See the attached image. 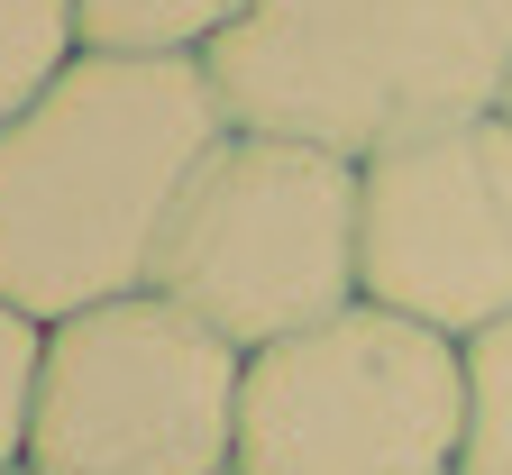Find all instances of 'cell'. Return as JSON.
I'll list each match as a JSON object with an SVG mask.
<instances>
[{
    "mask_svg": "<svg viewBox=\"0 0 512 475\" xmlns=\"http://www.w3.org/2000/svg\"><path fill=\"white\" fill-rule=\"evenodd\" d=\"M211 64L74 55L0 128V293L37 320L147 293L202 156L229 138Z\"/></svg>",
    "mask_w": 512,
    "mask_h": 475,
    "instance_id": "1",
    "label": "cell"
},
{
    "mask_svg": "<svg viewBox=\"0 0 512 475\" xmlns=\"http://www.w3.org/2000/svg\"><path fill=\"white\" fill-rule=\"evenodd\" d=\"M211 83L238 128L366 165L421 128L503 110L512 0H247V19L211 46Z\"/></svg>",
    "mask_w": 512,
    "mask_h": 475,
    "instance_id": "2",
    "label": "cell"
},
{
    "mask_svg": "<svg viewBox=\"0 0 512 475\" xmlns=\"http://www.w3.org/2000/svg\"><path fill=\"white\" fill-rule=\"evenodd\" d=\"M357 211H366L357 156L275 138V128H229L165 229L156 293L256 357L275 338L366 302Z\"/></svg>",
    "mask_w": 512,
    "mask_h": 475,
    "instance_id": "3",
    "label": "cell"
},
{
    "mask_svg": "<svg viewBox=\"0 0 512 475\" xmlns=\"http://www.w3.org/2000/svg\"><path fill=\"white\" fill-rule=\"evenodd\" d=\"M467 338L348 302L247 357L238 475H458Z\"/></svg>",
    "mask_w": 512,
    "mask_h": 475,
    "instance_id": "4",
    "label": "cell"
},
{
    "mask_svg": "<svg viewBox=\"0 0 512 475\" xmlns=\"http://www.w3.org/2000/svg\"><path fill=\"white\" fill-rule=\"evenodd\" d=\"M247 348L183 302L119 293L74 320H46L37 375V475H229L238 466Z\"/></svg>",
    "mask_w": 512,
    "mask_h": 475,
    "instance_id": "5",
    "label": "cell"
},
{
    "mask_svg": "<svg viewBox=\"0 0 512 475\" xmlns=\"http://www.w3.org/2000/svg\"><path fill=\"white\" fill-rule=\"evenodd\" d=\"M357 211V275L366 302L421 329L476 338L512 311V119L476 110L375 147Z\"/></svg>",
    "mask_w": 512,
    "mask_h": 475,
    "instance_id": "6",
    "label": "cell"
},
{
    "mask_svg": "<svg viewBox=\"0 0 512 475\" xmlns=\"http://www.w3.org/2000/svg\"><path fill=\"white\" fill-rule=\"evenodd\" d=\"M247 19V0H74L83 55H183L211 64V46Z\"/></svg>",
    "mask_w": 512,
    "mask_h": 475,
    "instance_id": "7",
    "label": "cell"
},
{
    "mask_svg": "<svg viewBox=\"0 0 512 475\" xmlns=\"http://www.w3.org/2000/svg\"><path fill=\"white\" fill-rule=\"evenodd\" d=\"M83 55L74 37V0H0V128L28 101H46V83Z\"/></svg>",
    "mask_w": 512,
    "mask_h": 475,
    "instance_id": "8",
    "label": "cell"
},
{
    "mask_svg": "<svg viewBox=\"0 0 512 475\" xmlns=\"http://www.w3.org/2000/svg\"><path fill=\"white\" fill-rule=\"evenodd\" d=\"M458 475H512V311L467 338V466Z\"/></svg>",
    "mask_w": 512,
    "mask_h": 475,
    "instance_id": "9",
    "label": "cell"
},
{
    "mask_svg": "<svg viewBox=\"0 0 512 475\" xmlns=\"http://www.w3.org/2000/svg\"><path fill=\"white\" fill-rule=\"evenodd\" d=\"M37 375H46V320L0 293V466H28L37 430Z\"/></svg>",
    "mask_w": 512,
    "mask_h": 475,
    "instance_id": "10",
    "label": "cell"
},
{
    "mask_svg": "<svg viewBox=\"0 0 512 475\" xmlns=\"http://www.w3.org/2000/svg\"><path fill=\"white\" fill-rule=\"evenodd\" d=\"M0 475H37V466H0Z\"/></svg>",
    "mask_w": 512,
    "mask_h": 475,
    "instance_id": "11",
    "label": "cell"
},
{
    "mask_svg": "<svg viewBox=\"0 0 512 475\" xmlns=\"http://www.w3.org/2000/svg\"><path fill=\"white\" fill-rule=\"evenodd\" d=\"M503 119H512V92H503Z\"/></svg>",
    "mask_w": 512,
    "mask_h": 475,
    "instance_id": "12",
    "label": "cell"
},
{
    "mask_svg": "<svg viewBox=\"0 0 512 475\" xmlns=\"http://www.w3.org/2000/svg\"><path fill=\"white\" fill-rule=\"evenodd\" d=\"M229 475H238V466H229Z\"/></svg>",
    "mask_w": 512,
    "mask_h": 475,
    "instance_id": "13",
    "label": "cell"
}]
</instances>
